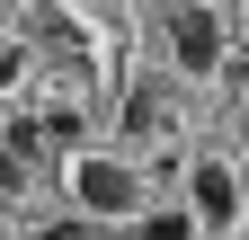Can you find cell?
<instances>
[{
	"label": "cell",
	"instance_id": "obj_8",
	"mask_svg": "<svg viewBox=\"0 0 249 240\" xmlns=\"http://www.w3.org/2000/svg\"><path fill=\"white\" fill-rule=\"evenodd\" d=\"M240 205H249V169H240Z\"/></svg>",
	"mask_w": 249,
	"mask_h": 240
},
{
	"label": "cell",
	"instance_id": "obj_2",
	"mask_svg": "<svg viewBox=\"0 0 249 240\" xmlns=\"http://www.w3.org/2000/svg\"><path fill=\"white\" fill-rule=\"evenodd\" d=\"M169 53H178V71H213L223 63V18L205 0H178L169 9Z\"/></svg>",
	"mask_w": 249,
	"mask_h": 240
},
{
	"label": "cell",
	"instance_id": "obj_7",
	"mask_svg": "<svg viewBox=\"0 0 249 240\" xmlns=\"http://www.w3.org/2000/svg\"><path fill=\"white\" fill-rule=\"evenodd\" d=\"M0 187H18V152H0Z\"/></svg>",
	"mask_w": 249,
	"mask_h": 240
},
{
	"label": "cell",
	"instance_id": "obj_6",
	"mask_svg": "<svg viewBox=\"0 0 249 240\" xmlns=\"http://www.w3.org/2000/svg\"><path fill=\"white\" fill-rule=\"evenodd\" d=\"M45 240H98V223H89V214H71V223H53Z\"/></svg>",
	"mask_w": 249,
	"mask_h": 240
},
{
	"label": "cell",
	"instance_id": "obj_3",
	"mask_svg": "<svg viewBox=\"0 0 249 240\" xmlns=\"http://www.w3.org/2000/svg\"><path fill=\"white\" fill-rule=\"evenodd\" d=\"M187 214H196L205 231H231L249 205H240V169H223V160H196V178H187Z\"/></svg>",
	"mask_w": 249,
	"mask_h": 240
},
{
	"label": "cell",
	"instance_id": "obj_4",
	"mask_svg": "<svg viewBox=\"0 0 249 240\" xmlns=\"http://www.w3.org/2000/svg\"><path fill=\"white\" fill-rule=\"evenodd\" d=\"M124 125H134V134H160V125H169V98H160V89H134V107H124Z\"/></svg>",
	"mask_w": 249,
	"mask_h": 240
},
{
	"label": "cell",
	"instance_id": "obj_1",
	"mask_svg": "<svg viewBox=\"0 0 249 240\" xmlns=\"http://www.w3.org/2000/svg\"><path fill=\"white\" fill-rule=\"evenodd\" d=\"M71 205L89 223H124V214H142V169H124L107 152H80L71 160Z\"/></svg>",
	"mask_w": 249,
	"mask_h": 240
},
{
	"label": "cell",
	"instance_id": "obj_5",
	"mask_svg": "<svg viewBox=\"0 0 249 240\" xmlns=\"http://www.w3.org/2000/svg\"><path fill=\"white\" fill-rule=\"evenodd\" d=\"M142 223V240H187V231H196V214H134Z\"/></svg>",
	"mask_w": 249,
	"mask_h": 240
}]
</instances>
